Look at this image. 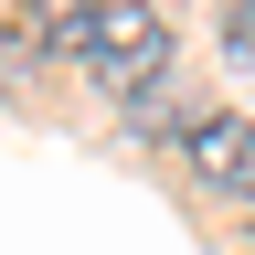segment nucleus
<instances>
[{
  "label": "nucleus",
  "instance_id": "nucleus-1",
  "mask_svg": "<svg viewBox=\"0 0 255 255\" xmlns=\"http://www.w3.org/2000/svg\"><path fill=\"white\" fill-rule=\"evenodd\" d=\"M43 43L85 53L107 96H149L159 64H170V32H159L149 11H64V21H43Z\"/></svg>",
  "mask_w": 255,
  "mask_h": 255
},
{
  "label": "nucleus",
  "instance_id": "nucleus-2",
  "mask_svg": "<svg viewBox=\"0 0 255 255\" xmlns=\"http://www.w3.org/2000/svg\"><path fill=\"white\" fill-rule=\"evenodd\" d=\"M191 170L213 191H234V202H255V117H202L191 128Z\"/></svg>",
  "mask_w": 255,
  "mask_h": 255
},
{
  "label": "nucleus",
  "instance_id": "nucleus-3",
  "mask_svg": "<svg viewBox=\"0 0 255 255\" xmlns=\"http://www.w3.org/2000/svg\"><path fill=\"white\" fill-rule=\"evenodd\" d=\"M234 43H245V53H255V0H245V11H234Z\"/></svg>",
  "mask_w": 255,
  "mask_h": 255
}]
</instances>
